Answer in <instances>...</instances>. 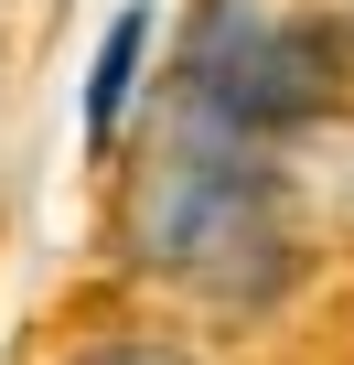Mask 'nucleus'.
Listing matches in <instances>:
<instances>
[{
	"label": "nucleus",
	"instance_id": "nucleus-3",
	"mask_svg": "<svg viewBox=\"0 0 354 365\" xmlns=\"http://www.w3.org/2000/svg\"><path fill=\"white\" fill-rule=\"evenodd\" d=\"M150 33H161L150 0H129V11L108 22V43H97V65H86V150H108V140L129 129V108H140V65H150Z\"/></svg>",
	"mask_w": 354,
	"mask_h": 365
},
{
	"label": "nucleus",
	"instance_id": "nucleus-2",
	"mask_svg": "<svg viewBox=\"0 0 354 365\" xmlns=\"http://www.w3.org/2000/svg\"><path fill=\"white\" fill-rule=\"evenodd\" d=\"M354 97V54L311 0H194L172 108H194L236 140H290Z\"/></svg>",
	"mask_w": 354,
	"mask_h": 365
},
{
	"label": "nucleus",
	"instance_id": "nucleus-1",
	"mask_svg": "<svg viewBox=\"0 0 354 365\" xmlns=\"http://www.w3.org/2000/svg\"><path fill=\"white\" fill-rule=\"evenodd\" d=\"M118 247H129L140 279L183 290L204 312H269L311 269L290 194H279V150L236 140L194 108H161L129 194H118Z\"/></svg>",
	"mask_w": 354,
	"mask_h": 365
},
{
	"label": "nucleus",
	"instance_id": "nucleus-4",
	"mask_svg": "<svg viewBox=\"0 0 354 365\" xmlns=\"http://www.w3.org/2000/svg\"><path fill=\"white\" fill-rule=\"evenodd\" d=\"M65 365H204V354L172 344V333H140V322H129V333H86Z\"/></svg>",
	"mask_w": 354,
	"mask_h": 365
}]
</instances>
